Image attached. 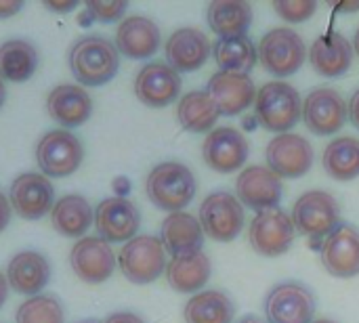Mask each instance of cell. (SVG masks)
Returning a JSON list of instances; mask_svg holds the SVG:
<instances>
[{
    "mask_svg": "<svg viewBox=\"0 0 359 323\" xmlns=\"http://www.w3.org/2000/svg\"><path fill=\"white\" fill-rule=\"evenodd\" d=\"M44 6L53 13H67L72 8H76L78 2L76 0H48V2H44Z\"/></svg>",
    "mask_w": 359,
    "mask_h": 323,
    "instance_id": "cell-40",
    "label": "cell"
},
{
    "mask_svg": "<svg viewBox=\"0 0 359 323\" xmlns=\"http://www.w3.org/2000/svg\"><path fill=\"white\" fill-rule=\"evenodd\" d=\"M84 160V147L80 139L65 130H48L36 145V162L46 179H63L74 174Z\"/></svg>",
    "mask_w": 359,
    "mask_h": 323,
    "instance_id": "cell-4",
    "label": "cell"
},
{
    "mask_svg": "<svg viewBox=\"0 0 359 323\" xmlns=\"http://www.w3.org/2000/svg\"><path fill=\"white\" fill-rule=\"evenodd\" d=\"M347 120V101L334 88H316L303 101V122L318 137L337 135Z\"/></svg>",
    "mask_w": 359,
    "mask_h": 323,
    "instance_id": "cell-11",
    "label": "cell"
},
{
    "mask_svg": "<svg viewBox=\"0 0 359 323\" xmlns=\"http://www.w3.org/2000/svg\"><path fill=\"white\" fill-rule=\"evenodd\" d=\"M145 191L149 202L166 212H181L196 198L194 172L181 162H162L147 174Z\"/></svg>",
    "mask_w": 359,
    "mask_h": 323,
    "instance_id": "cell-2",
    "label": "cell"
},
{
    "mask_svg": "<svg viewBox=\"0 0 359 323\" xmlns=\"http://www.w3.org/2000/svg\"><path fill=\"white\" fill-rule=\"evenodd\" d=\"M267 323H311L316 317V296L299 282H282L265 296Z\"/></svg>",
    "mask_w": 359,
    "mask_h": 323,
    "instance_id": "cell-9",
    "label": "cell"
},
{
    "mask_svg": "<svg viewBox=\"0 0 359 323\" xmlns=\"http://www.w3.org/2000/svg\"><path fill=\"white\" fill-rule=\"evenodd\" d=\"M6 296H8V282H6V275L0 273V309L6 303Z\"/></svg>",
    "mask_w": 359,
    "mask_h": 323,
    "instance_id": "cell-43",
    "label": "cell"
},
{
    "mask_svg": "<svg viewBox=\"0 0 359 323\" xmlns=\"http://www.w3.org/2000/svg\"><path fill=\"white\" fill-rule=\"evenodd\" d=\"M126 8H128V2H124V0H116V2L90 0L84 6V15H80V23H82V19H90V21H99V23H111L116 19H122Z\"/></svg>",
    "mask_w": 359,
    "mask_h": 323,
    "instance_id": "cell-36",
    "label": "cell"
},
{
    "mask_svg": "<svg viewBox=\"0 0 359 323\" xmlns=\"http://www.w3.org/2000/svg\"><path fill=\"white\" fill-rule=\"evenodd\" d=\"M257 53H259L261 65L269 74L280 76V78L297 74L307 59V46L303 38L290 27L269 29L261 38Z\"/></svg>",
    "mask_w": 359,
    "mask_h": 323,
    "instance_id": "cell-6",
    "label": "cell"
},
{
    "mask_svg": "<svg viewBox=\"0 0 359 323\" xmlns=\"http://www.w3.org/2000/svg\"><path fill=\"white\" fill-rule=\"evenodd\" d=\"M210 273H212L210 259L202 250L187 256L170 259V263L166 265V282L175 292L181 294L200 292L208 284Z\"/></svg>",
    "mask_w": 359,
    "mask_h": 323,
    "instance_id": "cell-28",
    "label": "cell"
},
{
    "mask_svg": "<svg viewBox=\"0 0 359 323\" xmlns=\"http://www.w3.org/2000/svg\"><path fill=\"white\" fill-rule=\"evenodd\" d=\"M265 158L267 168L280 179H299L313 166V147L305 137L284 132L269 141Z\"/></svg>",
    "mask_w": 359,
    "mask_h": 323,
    "instance_id": "cell-14",
    "label": "cell"
},
{
    "mask_svg": "<svg viewBox=\"0 0 359 323\" xmlns=\"http://www.w3.org/2000/svg\"><path fill=\"white\" fill-rule=\"evenodd\" d=\"M324 170L337 181L359 177V139L339 137L324 149Z\"/></svg>",
    "mask_w": 359,
    "mask_h": 323,
    "instance_id": "cell-34",
    "label": "cell"
},
{
    "mask_svg": "<svg viewBox=\"0 0 359 323\" xmlns=\"http://www.w3.org/2000/svg\"><path fill=\"white\" fill-rule=\"evenodd\" d=\"M95 227L97 235L107 244H126L137 238V231L141 227V212L130 200L114 195L103 200L95 208Z\"/></svg>",
    "mask_w": 359,
    "mask_h": 323,
    "instance_id": "cell-13",
    "label": "cell"
},
{
    "mask_svg": "<svg viewBox=\"0 0 359 323\" xmlns=\"http://www.w3.org/2000/svg\"><path fill=\"white\" fill-rule=\"evenodd\" d=\"M248 141L246 137L231 126H221L208 132L202 145L204 162L210 170L221 174H231L242 170L248 160Z\"/></svg>",
    "mask_w": 359,
    "mask_h": 323,
    "instance_id": "cell-16",
    "label": "cell"
},
{
    "mask_svg": "<svg viewBox=\"0 0 359 323\" xmlns=\"http://www.w3.org/2000/svg\"><path fill=\"white\" fill-rule=\"evenodd\" d=\"M82 323H97V322H82Z\"/></svg>",
    "mask_w": 359,
    "mask_h": 323,
    "instance_id": "cell-49",
    "label": "cell"
},
{
    "mask_svg": "<svg viewBox=\"0 0 359 323\" xmlns=\"http://www.w3.org/2000/svg\"><path fill=\"white\" fill-rule=\"evenodd\" d=\"M38 69V50L29 40L11 38L0 44V78L27 82Z\"/></svg>",
    "mask_w": 359,
    "mask_h": 323,
    "instance_id": "cell-30",
    "label": "cell"
},
{
    "mask_svg": "<svg viewBox=\"0 0 359 323\" xmlns=\"http://www.w3.org/2000/svg\"><path fill=\"white\" fill-rule=\"evenodd\" d=\"M337 11H343V13L359 11V2H341V4H337Z\"/></svg>",
    "mask_w": 359,
    "mask_h": 323,
    "instance_id": "cell-44",
    "label": "cell"
},
{
    "mask_svg": "<svg viewBox=\"0 0 359 323\" xmlns=\"http://www.w3.org/2000/svg\"><path fill=\"white\" fill-rule=\"evenodd\" d=\"M282 191V179L265 166H248L236 179V198L255 212L278 208Z\"/></svg>",
    "mask_w": 359,
    "mask_h": 323,
    "instance_id": "cell-18",
    "label": "cell"
},
{
    "mask_svg": "<svg viewBox=\"0 0 359 323\" xmlns=\"http://www.w3.org/2000/svg\"><path fill=\"white\" fill-rule=\"evenodd\" d=\"M164 53H166V63L179 74L196 71L208 61L212 53V44L202 29L179 27L168 36Z\"/></svg>",
    "mask_w": 359,
    "mask_h": 323,
    "instance_id": "cell-21",
    "label": "cell"
},
{
    "mask_svg": "<svg viewBox=\"0 0 359 323\" xmlns=\"http://www.w3.org/2000/svg\"><path fill=\"white\" fill-rule=\"evenodd\" d=\"M183 317L185 323H231L236 305L221 290H202L187 301Z\"/></svg>",
    "mask_w": 359,
    "mask_h": 323,
    "instance_id": "cell-31",
    "label": "cell"
},
{
    "mask_svg": "<svg viewBox=\"0 0 359 323\" xmlns=\"http://www.w3.org/2000/svg\"><path fill=\"white\" fill-rule=\"evenodd\" d=\"M351 61H353V46L339 32L320 36L309 48L311 67L326 78L343 76L351 67Z\"/></svg>",
    "mask_w": 359,
    "mask_h": 323,
    "instance_id": "cell-26",
    "label": "cell"
},
{
    "mask_svg": "<svg viewBox=\"0 0 359 323\" xmlns=\"http://www.w3.org/2000/svg\"><path fill=\"white\" fill-rule=\"evenodd\" d=\"M46 111L61 128H76L88 122L93 99L80 84H59L46 97Z\"/></svg>",
    "mask_w": 359,
    "mask_h": 323,
    "instance_id": "cell-22",
    "label": "cell"
},
{
    "mask_svg": "<svg viewBox=\"0 0 359 323\" xmlns=\"http://www.w3.org/2000/svg\"><path fill=\"white\" fill-rule=\"evenodd\" d=\"M67 63L80 86H103L116 78L120 67V53L116 42L109 38L88 34L72 44Z\"/></svg>",
    "mask_w": 359,
    "mask_h": 323,
    "instance_id": "cell-1",
    "label": "cell"
},
{
    "mask_svg": "<svg viewBox=\"0 0 359 323\" xmlns=\"http://www.w3.org/2000/svg\"><path fill=\"white\" fill-rule=\"evenodd\" d=\"M160 242L172 259L187 256L202 250L204 229L200 221L189 212H170L160 227Z\"/></svg>",
    "mask_w": 359,
    "mask_h": 323,
    "instance_id": "cell-25",
    "label": "cell"
},
{
    "mask_svg": "<svg viewBox=\"0 0 359 323\" xmlns=\"http://www.w3.org/2000/svg\"><path fill=\"white\" fill-rule=\"evenodd\" d=\"M221 116H238L255 105L257 88L248 74L238 71H217L206 86Z\"/></svg>",
    "mask_w": 359,
    "mask_h": 323,
    "instance_id": "cell-20",
    "label": "cell"
},
{
    "mask_svg": "<svg viewBox=\"0 0 359 323\" xmlns=\"http://www.w3.org/2000/svg\"><path fill=\"white\" fill-rule=\"evenodd\" d=\"M69 265L84 284H103L116 271V254L111 244L99 235H84L69 252Z\"/></svg>",
    "mask_w": 359,
    "mask_h": 323,
    "instance_id": "cell-15",
    "label": "cell"
},
{
    "mask_svg": "<svg viewBox=\"0 0 359 323\" xmlns=\"http://www.w3.org/2000/svg\"><path fill=\"white\" fill-rule=\"evenodd\" d=\"M166 250L160 238L137 235L118 252V267L122 275L133 284H151L166 273Z\"/></svg>",
    "mask_w": 359,
    "mask_h": 323,
    "instance_id": "cell-5",
    "label": "cell"
},
{
    "mask_svg": "<svg viewBox=\"0 0 359 323\" xmlns=\"http://www.w3.org/2000/svg\"><path fill=\"white\" fill-rule=\"evenodd\" d=\"M200 225L204 235L215 242H233L244 229V206L229 191H215L200 206Z\"/></svg>",
    "mask_w": 359,
    "mask_h": 323,
    "instance_id": "cell-8",
    "label": "cell"
},
{
    "mask_svg": "<svg viewBox=\"0 0 359 323\" xmlns=\"http://www.w3.org/2000/svg\"><path fill=\"white\" fill-rule=\"evenodd\" d=\"M238 323H265L263 319H259V317H255V315H248V317H242Z\"/></svg>",
    "mask_w": 359,
    "mask_h": 323,
    "instance_id": "cell-46",
    "label": "cell"
},
{
    "mask_svg": "<svg viewBox=\"0 0 359 323\" xmlns=\"http://www.w3.org/2000/svg\"><path fill=\"white\" fill-rule=\"evenodd\" d=\"M8 202L21 219L40 221L55 206V187L40 172H23L11 185Z\"/></svg>",
    "mask_w": 359,
    "mask_h": 323,
    "instance_id": "cell-12",
    "label": "cell"
},
{
    "mask_svg": "<svg viewBox=\"0 0 359 323\" xmlns=\"http://www.w3.org/2000/svg\"><path fill=\"white\" fill-rule=\"evenodd\" d=\"M50 223L59 235L82 240L88 227L95 223V210L90 208L86 198L69 193L55 202L50 210Z\"/></svg>",
    "mask_w": 359,
    "mask_h": 323,
    "instance_id": "cell-27",
    "label": "cell"
},
{
    "mask_svg": "<svg viewBox=\"0 0 359 323\" xmlns=\"http://www.w3.org/2000/svg\"><path fill=\"white\" fill-rule=\"evenodd\" d=\"M17 323H65L61 303L50 294H38L23 301L15 315Z\"/></svg>",
    "mask_w": 359,
    "mask_h": 323,
    "instance_id": "cell-35",
    "label": "cell"
},
{
    "mask_svg": "<svg viewBox=\"0 0 359 323\" xmlns=\"http://www.w3.org/2000/svg\"><path fill=\"white\" fill-rule=\"evenodd\" d=\"M4 101H6V88H4V80L0 78V109L4 105Z\"/></svg>",
    "mask_w": 359,
    "mask_h": 323,
    "instance_id": "cell-45",
    "label": "cell"
},
{
    "mask_svg": "<svg viewBox=\"0 0 359 323\" xmlns=\"http://www.w3.org/2000/svg\"><path fill=\"white\" fill-rule=\"evenodd\" d=\"M181 92V76L168 63L154 61L139 69L135 78V95L147 107H166Z\"/></svg>",
    "mask_w": 359,
    "mask_h": 323,
    "instance_id": "cell-19",
    "label": "cell"
},
{
    "mask_svg": "<svg viewBox=\"0 0 359 323\" xmlns=\"http://www.w3.org/2000/svg\"><path fill=\"white\" fill-rule=\"evenodd\" d=\"M353 50L359 55V27L358 32H355V38H353Z\"/></svg>",
    "mask_w": 359,
    "mask_h": 323,
    "instance_id": "cell-47",
    "label": "cell"
},
{
    "mask_svg": "<svg viewBox=\"0 0 359 323\" xmlns=\"http://www.w3.org/2000/svg\"><path fill=\"white\" fill-rule=\"evenodd\" d=\"M50 280V265L48 261L34 250L17 252L6 267V282L17 294L23 296H38Z\"/></svg>",
    "mask_w": 359,
    "mask_h": 323,
    "instance_id": "cell-24",
    "label": "cell"
},
{
    "mask_svg": "<svg viewBox=\"0 0 359 323\" xmlns=\"http://www.w3.org/2000/svg\"><path fill=\"white\" fill-rule=\"evenodd\" d=\"M219 116L221 114L206 90H191L183 95L177 105V118L189 132H208L217 124Z\"/></svg>",
    "mask_w": 359,
    "mask_h": 323,
    "instance_id": "cell-32",
    "label": "cell"
},
{
    "mask_svg": "<svg viewBox=\"0 0 359 323\" xmlns=\"http://www.w3.org/2000/svg\"><path fill=\"white\" fill-rule=\"evenodd\" d=\"M257 122L271 132H288L303 118V101L299 90L282 80L267 82L259 88L255 99Z\"/></svg>",
    "mask_w": 359,
    "mask_h": 323,
    "instance_id": "cell-3",
    "label": "cell"
},
{
    "mask_svg": "<svg viewBox=\"0 0 359 323\" xmlns=\"http://www.w3.org/2000/svg\"><path fill=\"white\" fill-rule=\"evenodd\" d=\"M103 323H145L137 313L130 311H120V313H111L107 319H103Z\"/></svg>",
    "mask_w": 359,
    "mask_h": 323,
    "instance_id": "cell-39",
    "label": "cell"
},
{
    "mask_svg": "<svg viewBox=\"0 0 359 323\" xmlns=\"http://www.w3.org/2000/svg\"><path fill=\"white\" fill-rule=\"evenodd\" d=\"M292 223L303 235L320 242L341 225V206L328 191H307L294 202Z\"/></svg>",
    "mask_w": 359,
    "mask_h": 323,
    "instance_id": "cell-7",
    "label": "cell"
},
{
    "mask_svg": "<svg viewBox=\"0 0 359 323\" xmlns=\"http://www.w3.org/2000/svg\"><path fill=\"white\" fill-rule=\"evenodd\" d=\"M21 8H23V2H19V0H0V19L13 17Z\"/></svg>",
    "mask_w": 359,
    "mask_h": 323,
    "instance_id": "cell-41",
    "label": "cell"
},
{
    "mask_svg": "<svg viewBox=\"0 0 359 323\" xmlns=\"http://www.w3.org/2000/svg\"><path fill=\"white\" fill-rule=\"evenodd\" d=\"M206 21L219 38L244 36L252 23V6L242 0H217L206 8Z\"/></svg>",
    "mask_w": 359,
    "mask_h": 323,
    "instance_id": "cell-29",
    "label": "cell"
},
{
    "mask_svg": "<svg viewBox=\"0 0 359 323\" xmlns=\"http://www.w3.org/2000/svg\"><path fill=\"white\" fill-rule=\"evenodd\" d=\"M116 48L128 59H147L160 48V27L154 19L130 15L116 29Z\"/></svg>",
    "mask_w": 359,
    "mask_h": 323,
    "instance_id": "cell-23",
    "label": "cell"
},
{
    "mask_svg": "<svg viewBox=\"0 0 359 323\" xmlns=\"http://www.w3.org/2000/svg\"><path fill=\"white\" fill-rule=\"evenodd\" d=\"M320 256L324 269L339 280H349L359 275V231L341 223L330 235L322 240Z\"/></svg>",
    "mask_w": 359,
    "mask_h": 323,
    "instance_id": "cell-17",
    "label": "cell"
},
{
    "mask_svg": "<svg viewBox=\"0 0 359 323\" xmlns=\"http://www.w3.org/2000/svg\"><path fill=\"white\" fill-rule=\"evenodd\" d=\"M294 235L297 227L292 223V217H288L282 208L257 212L248 229L252 250L267 259L286 254L294 244Z\"/></svg>",
    "mask_w": 359,
    "mask_h": 323,
    "instance_id": "cell-10",
    "label": "cell"
},
{
    "mask_svg": "<svg viewBox=\"0 0 359 323\" xmlns=\"http://www.w3.org/2000/svg\"><path fill=\"white\" fill-rule=\"evenodd\" d=\"M273 11L288 23H301L318 11V2L311 0H280L273 2Z\"/></svg>",
    "mask_w": 359,
    "mask_h": 323,
    "instance_id": "cell-37",
    "label": "cell"
},
{
    "mask_svg": "<svg viewBox=\"0 0 359 323\" xmlns=\"http://www.w3.org/2000/svg\"><path fill=\"white\" fill-rule=\"evenodd\" d=\"M347 111H349L351 124L359 130V88L351 95V99H349V103H347Z\"/></svg>",
    "mask_w": 359,
    "mask_h": 323,
    "instance_id": "cell-42",
    "label": "cell"
},
{
    "mask_svg": "<svg viewBox=\"0 0 359 323\" xmlns=\"http://www.w3.org/2000/svg\"><path fill=\"white\" fill-rule=\"evenodd\" d=\"M212 55H215V61L221 67V71L248 74L259 61L257 46L246 34L219 38L212 46Z\"/></svg>",
    "mask_w": 359,
    "mask_h": 323,
    "instance_id": "cell-33",
    "label": "cell"
},
{
    "mask_svg": "<svg viewBox=\"0 0 359 323\" xmlns=\"http://www.w3.org/2000/svg\"><path fill=\"white\" fill-rule=\"evenodd\" d=\"M11 214H13V208H11V202L8 198L0 191V233L6 229V225L11 223Z\"/></svg>",
    "mask_w": 359,
    "mask_h": 323,
    "instance_id": "cell-38",
    "label": "cell"
},
{
    "mask_svg": "<svg viewBox=\"0 0 359 323\" xmlns=\"http://www.w3.org/2000/svg\"><path fill=\"white\" fill-rule=\"evenodd\" d=\"M311 323H337V322H332V319H313Z\"/></svg>",
    "mask_w": 359,
    "mask_h": 323,
    "instance_id": "cell-48",
    "label": "cell"
}]
</instances>
